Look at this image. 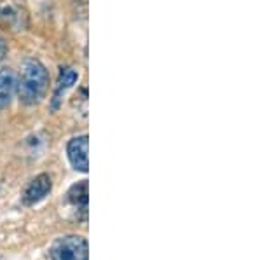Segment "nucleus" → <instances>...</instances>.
<instances>
[{"instance_id": "obj_5", "label": "nucleus", "mask_w": 262, "mask_h": 260, "mask_svg": "<svg viewBox=\"0 0 262 260\" xmlns=\"http://www.w3.org/2000/svg\"><path fill=\"white\" fill-rule=\"evenodd\" d=\"M79 81V72L72 66H65L60 70V77H58L56 87H54L53 98H51V110L58 112V108L61 107V100L67 94V91Z\"/></svg>"}, {"instance_id": "obj_7", "label": "nucleus", "mask_w": 262, "mask_h": 260, "mask_svg": "<svg viewBox=\"0 0 262 260\" xmlns=\"http://www.w3.org/2000/svg\"><path fill=\"white\" fill-rule=\"evenodd\" d=\"M67 196H69V201L74 206L88 209V203H90V183H88V180H81V182L74 183Z\"/></svg>"}, {"instance_id": "obj_4", "label": "nucleus", "mask_w": 262, "mask_h": 260, "mask_svg": "<svg viewBox=\"0 0 262 260\" xmlns=\"http://www.w3.org/2000/svg\"><path fill=\"white\" fill-rule=\"evenodd\" d=\"M51 188H53V178H51L48 173L37 175V177L30 180V183L25 187L23 203L27 204V206H33V204L40 203V201L51 192Z\"/></svg>"}, {"instance_id": "obj_3", "label": "nucleus", "mask_w": 262, "mask_h": 260, "mask_svg": "<svg viewBox=\"0 0 262 260\" xmlns=\"http://www.w3.org/2000/svg\"><path fill=\"white\" fill-rule=\"evenodd\" d=\"M67 154H69V161L74 166L75 171L88 173L90 170V159H88V135H81L72 138L67 145Z\"/></svg>"}, {"instance_id": "obj_1", "label": "nucleus", "mask_w": 262, "mask_h": 260, "mask_svg": "<svg viewBox=\"0 0 262 260\" xmlns=\"http://www.w3.org/2000/svg\"><path fill=\"white\" fill-rule=\"evenodd\" d=\"M48 87H49L48 68L39 60H35V58H30V60L25 61L18 82V94L21 103L28 105V107L40 103L42 98L48 93Z\"/></svg>"}, {"instance_id": "obj_8", "label": "nucleus", "mask_w": 262, "mask_h": 260, "mask_svg": "<svg viewBox=\"0 0 262 260\" xmlns=\"http://www.w3.org/2000/svg\"><path fill=\"white\" fill-rule=\"evenodd\" d=\"M7 51H9V48H7V42H6V39H4L2 35H0V61L7 56Z\"/></svg>"}, {"instance_id": "obj_2", "label": "nucleus", "mask_w": 262, "mask_h": 260, "mask_svg": "<svg viewBox=\"0 0 262 260\" xmlns=\"http://www.w3.org/2000/svg\"><path fill=\"white\" fill-rule=\"evenodd\" d=\"M49 255L51 260H90V246L86 238L70 234L54 241Z\"/></svg>"}, {"instance_id": "obj_6", "label": "nucleus", "mask_w": 262, "mask_h": 260, "mask_svg": "<svg viewBox=\"0 0 262 260\" xmlns=\"http://www.w3.org/2000/svg\"><path fill=\"white\" fill-rule=\"evenodd\" d=\"M18 89V79L11 68L0 70V110H6L11 105L14 93Z\"/></svg>"}]
</instances>
